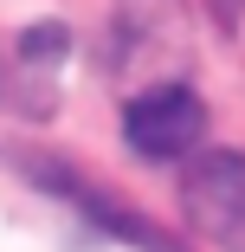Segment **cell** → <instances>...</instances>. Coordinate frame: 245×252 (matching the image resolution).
<instances>
[{"instance_id": "1", "label": "cell", "mask_w": 245, "mask_h": 252, "mask_svg": "<svg viewBox=\"0 0 245 252\" xmlns=\"http://www.w3.org/2000/svg\"><path fill=\"white\" fill-rule=\"evenodd\" d=\"M123 129H129V149H136V156L174 162V156H187V149H200V136H207V104H200L187 84H155V91H136V97H129Z\"/></svg>"}, {"instance_id": "2", "label": "cell", "mask_w": 245, "mask_h": 252, "mask_svg": "<svg viewBox=\"0 0 245 252\" xmlns=\"http://www.w3.org/2000/svg\"><path fill=\"white\" fill-rule=\"evenodd\" d=\"M181 207L200 239L245 252V156H200L181 181Z\"/></svg>"}, {"instance_id": "3", "label": "cell", "mask_w": 245, "mask_h": 252, "mask_svg": "<svg viewBox=\"0 0 245 252\" xmlns=\"http://www.w3.org/2000/svg\"><path fill=\"white\" fill-rule=\"evenodd\" d=\"M181 32V0H116V59L129 78H142V91H149V52H162V71L168 59H187Z\"/></svg>"}, {"instance_id": "4", "label": "cell", "mask_w": 245, "mask_h": 252, "mask_svg": "<svg viewBox=\"0 0 245 252\" xmlns=\"http://www.w3.org/2000/svg\"><path fill=\"white\" fill-rule=\"evenodd\" d=\"M213 20H219V26L232 32V26L245 20V0H213Z\"/></svg>"}]
</instances>
